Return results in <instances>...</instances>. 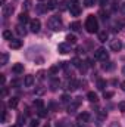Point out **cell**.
<instances>
[{"instance_id": "cell-1", "label": "cell", "mask_w": 125, "mask_h": 127, "mask_svg": "<svg viewBox=\"0 0 125 127\" xmlns=\"http://www.w3.org/2000/svg\"><path fill=\"white\" fill-rule=\"evenodd\" d=\"M84 27H85V30L87 32H97L99 30V22H97V18L94 16V15H88L87 16V19H85V24H84Z\"/></svg>"}, {"instance_id": "cell-2", "label": "cell", "mask_w": 125, "mask_h": 127, "mask_svg": "<svg viewBox=\"0 0 125 127\" xmlns=\"http://www.w3.org/2000/svg\"><path fill=\"white\" fill-rule=\"evenodd\" d=\"M49 27L53 30V31H59V30H62V19L59 18V16H52L50 19H49Z\"/></svg>"}, {"instance_id": "cell-3", "label": "cell", "mask_w": 125, "mask_h": 127, "mask_svg": "<svg viewBox=\"0 0 125 127\" xmlns=\"http://www.w3.org/2000/svg\"><path fill=\"white\" fill-rule=\"evenodd\" d=\"M94 58H96V59H99V61H107V58H109V53L106 52V49H103V47H99V49L94 52Z\"/></svg>"}, {"instance_id": "cell-4", "label": "cell", "mask_w": 125, "mask_h": 127, "mask_svg": "<svg viewBox=\"0 0 125 127\" xmlns=\"http://www.w3.org/2000/svg\"><path fill=\"white\" fill-rule=\"evenodd\" d=\"M78 86H80V83H78L77 80H74V78H72V80H69V81L66 83V87H65V89H66L68 92H74V90H77V89H78Z\"/></svg>"}, {"instance_id": "cell-5", "label": "cell", "mask_w": 125, "mask_h": 127, "mask_svg": "<svg viewBox=\"0 0 125 127\" xmlns=\"http://www.w3.org/2000/svg\"><path fill=\"white\" fill-rule=\"evenodd\" d=\"M58 50H59V53L66 55V53L71 52V44H69V43H61V44L58 46Z\"/></svg>"}, {"instance_id": "cell-6", "label": "cell", "mask_w": 125, "mask_h": 127, "mask_svg": "<svg viewBox=\"0 0 125 127\" xmlns=\"http://www.w3.org/2000/svg\"><path fill=\"white\" fill-rule=\"evenodd\" d=\"M30 28H31L32 32H38L40 31V28H41V22H40V19H32L31 22H30Z\"/></svg>"}, {"instance_id": "cell-7", "label": "cell", "mask_w": 125, "mask_h": 127, "mask_svg": "<svg viewBox=\"0 0 125 127\" xmlns=\"http://www.w3.org/2000/svg\"><path fill=\"white\" fill-rule=\"evenodd\" d=\"M13 10H15V7L12 4H3V16L4 18H9L13 13Z\"/></svg>"}, {"instance_id": "cell-8", "label": "cell", "mask_w": 125, "mask_h": 127, "mask_svg": "<svg viewBox=\"0 0 125 127\" xmlns=\"http://www.w3.org/2000/svg\"><path fill=\"white\" fill-rule=\"evenodd\" d=\"M80 99H81V97H77V100H74V102H71V103L68 105V112H69V114H71V112H75V111L78 109L80 102H81Z\"/></svg>"}, {"instance_id": "cell-9", "label": "cell", "mask_w": 125, "mask_h": 127, "mask_svg": "<svg viewBox=\"0 0 125 127\" xmlns=\"http://www.w3.org/2000/svg\"><path fill=\"white\" fill-rule=\"evenodd\" d=\"M69 12H71V15L72 16H80V13H81V7L78 6V4H71L69 6Z\"/></svg>"}, {"instance_id": "cell-10", "label": "cell", "mask_w": 125, "mask_h": 127, "mask_svg": "<svg viewBox=\"0 0 125 127\" xmlns=\"http://www.w3.org/2000/svg\"><path fill=\"white\" fill-rule=\"evenodd\" d=\"M110 49H112L113 52H119V50L122 49V43H121V40H112V43H110Z\"/></svg>"}, {"instance_id": "cell-11", "label": "cell", "mask_w": 125, "mask_h": 127, "mask_svg": "<svg viewBox=\"0 0 125 127\" xmlns=\"http://www.w3.org/2000/svg\"><path fill=\"white\" fill-rule=\"evenodd\" d=\"M88 120H90V114L88 112H81L77 117V123H87Z\"/></svg>"}, {"instance_id": "cell-12", "label": "cell", "mask_w": 125, "mask_h": 127, "mask_svg": "<svg viewBox=\"0 0 125 127\" xmlns=\"http://www.w3.org/2000/svg\"><path fill=\"white\" fill-rule=\"evenodd\" d=\"M9 46H10V49H21V47H22V40L13 38V40H10Z\"/></svg>"}, {"instance_id": "cell-13", "label": "cell", "mask_w": 125, "mask_h": 127, "mask_svg": "<svg viewBox=\"0 0 125 127\" xmlns=\"http://www.w3.org/2000/svg\"><path fill=\"white\" fill-rule=\"evenodd\" d=\"M12 71H13L15 74H22V72H24V64H15V65L12 66Z\"/></svg>"}, {"instance_id": "cell-14", "label": "cell", "mask_w": 125, "mask_h": 127, "mask_svg": "<svg viewBox=\"0 0 125 127\" xmlns=\"http://www.w3.org/2000/svg\"><path fill=\"white\" fill-rule=\"evenodd\" d=\"M32 84H34V75H25V78H24V86H25V87H31Z\"/></svg>"}, {"instance_id": "cell-15", "label": "cell", "mask_w": 125, "mask_h": 127, "mask_svg": "<svg viewBox=\"0 0 125 127\" xmlns=\"http://www.w3.org/2000/svg\"><path fill=\"white\" fill-rule=\"evenodd\" d=\"M18 19H19V22L21 24H27V22H31L30 21V16L25 13V12H22V13H19V16H18Z\"/></svg>"}, {"instance_id": "cell-16", "label": "cell", "mask_w": 125, "mask_h": 127, "mask_svg": "<svg viewBox=\"0 0 125 127\" xmlns=\"http://www.w3.org/2000/svg\"><path fill=\"white\" fill-rule=\"evenodd\" d=\"M107 37H109V34H107V31H99V41L104 43V41L107 40Z\"/></svg>"}, {"instance_id": "cell-17", "label": "cell", "mask_w": 125, "mask_h": 127, "mask_svg": "<svg viewBox=\"0 0 125 127\" xmlns=\"http://www.w3.org/2000/svg\"><path fill=\"white\" fill-rule=\"evenodd\" d=\"M46 6H47L49 10H53V9L58 7V3H56V0H49V1L46 3Z\"/></svg>"}, {"instance_id": "cell-18", "label": "cell", "mask_w": 125, "mask_h": 127, "mask_svg": "<svg viewBox=\"0 0 125 127\" xmlns=\"http://www.w3.org/2000/svg\"><path fill=\"white\" fill-rule=\"evenodd\" d=\"M87 99H88L90 102H94V103L99 100V97H97V95H96L94 92H88V93H87Z\"/></svg>"}, {"instance_id": "cell-19", "label": "cell", "mask_w": 125, "mask_h": 127, "mask_svg": "<svg viewBox=\"0 0 125 127\" xmlns=\"http://www.w3.org/2000/svg\"><path fill=\"white\" fill-rule=\"evenodd\" d=\"M15 31H16V34H18V35H21V37H24V35L27 34V30H25V28H24L22 25H18Z\"/></svg>"}, {"instance_id": "cell-20", "label": "cell", "mask_w": 125, "mask_h": 127, "mask_svg": "<svg viewBox=\"0 0 125 127\" xmlns=\"http://www.w3.org/2000/svg\"><path fill=\"white\" fill-rule=\"evenodd\" d=\"M66 41H68L69 44H75V43H77V37H75L74 34H68V35H66Z\"/></svg>"}, {"instance_id": "cell-21", "label": "cell", "mask_w": 125, "mask_h": 127, "mask_svg": "<svg viewBox=\"0 0 125 127\" xmlns=\"http://www.w3.org/2000/svg\"><path fill=\"white\" fill-rule=\"evenodd\" d=\"M7 105H9V108H16L18 106V97H10Z\"/></svg>"}, {"instance_id": "cell-22", "label": "cell", "mask_w": 125, "mask_h": 127, "mask_svg": "<svg viewBox=\"0 0 125 127\" xmlns=\"http://www.w3.org/2000/svg\"><path fill=\"white\" fill-rule=\"evenodd\" d=\"M3 38H6V40H13V34H12V31L4 30V31H3Z\"/></svg>"}, {"instance_id": "cell-23", "label": "cell", "mask_w": 125, "mask_h": 127, "mask_svg": "<svg viewBox=\"0 0 125 127\" xmlns=\"http://www.w3.org/2000/svg\"><path fill=\"white\" fill-rule=\"evenodd\" d=\"M80 27H81V24H80L78 21H75V22L71 24V30H72V31H80Z\"/></svg>"}, {"instance_id": "cell-24", "label": "cell", "mask_w": 125, "mask_h": 127, "mask_svg": "<svg viewBox=\"0 0 125 127\" xmlns=\"http://www.w3.org/2000/svg\"><path fill=\"white\" fill-rule=\"evenodd\" d=\"M106 87V81L104 80H97V89L99 90H104Z\"/></svg>"}, {"instance_id": "cell-25", "label": "cell", "mask_w": 125, "mask_h": 127, "mask_svg": "<svg viewBox=\"0 0 125 127\" xmlns=\"http://www.w3.org/2000/svg\"><path fill=\"white\" fill-rule=\"evenodd\" d=\"M22 7H24L25 10H30V9L32 7V1H31V0H25V1H24V4H22Z\"/></svg>"}, {"instance_id": "cell-26", "label": "cell", "mask_w": 125, "mask_h": 127, "mask_svg": "<svg viewBox=\"0 0 125 127\" xmlns=\"http://www.w3.org/2000/svg\"><path fill=\"white\" fill-rule=\"evenodd\" d=\"M104 62H106V61H104ZM102 68H103L104 71H109V69H112V68H113V64H112V62H106V64H103V65H102Z\"/></svg>"}, {"instance_id": "cell-27", "label": "cell", "mask_w": 125, "mask_h": 127, "mask_svg": "<svg viewBox=\"0 0 125 127\" xmlns=\"http://www.w3.org/2000/svg\"><path fill=\"white\" fill-rule=\"evenodd\" d=\"M7 59H9V55L7 53H1V61H0V64L1 65H6L7 64Z\"/></svg>"}, {"instance_id": "cell-28", "label": "cell", "mask_w": 125, "mask_h": 127, "mask_svg": "<svg viewBox=\"0 0 125 127\" xmlns=\"http://www.w3.org/2000/svg\"><path fill=\"white\" fill-rule=\"evenodd\" d=\"M34 105L40 109V108H43V106H44V102H43L41 99H35V100H34Z\"/></svg>"}, {"instance_id": "cell-29", "label": "cell", "mask_w": 125, "mask_h": 127, "mask_svg": "<svg viewBox=\"0 0 125 127\" xmlns=\"http://www.w3.org/2000/svg\"><path fill=\"white\" fill-rule=\"evenodd\" d=\"M94 3H96V0H84L85 7H91V6H94Z\"/></svg>"}, {"instance_id": "cell-30", "label": "cell", "mask_w": 125, "mask_h": 127, "mask_svg": "<svg viewBox=\"0 0 125 127\" xmlns=\"http://www.w3.org/2000/svg\"><path fill=\"white\" fill-rule=\"evenodd\" d=\"M38 117H41V118H43V117H47V111H46L44 108H40V109H38Z\"/></svg>"}, {"instance_id": "cell-31", "label": "cell", "mask_w": 125, "mask_h": 127, "mask_svg": "<svg viewBox=\"0 0 125 127\" xmlns=\"http://www.w3.org/2000/svg\"><path fill=\"white\" fill-rule=\"evenodd\" d=\"M81 61H80V59H78V58H74V59H72V65H74V66H77V68H80V66H81Z\"/></svg>"}, {"instance_id": "cell-32", "label": "cell", "mask_w": 125, "mask_h": 127, "mask_svg": "<svg viewBox=\"0 0 125 127\" xmlns=\"http://www.w3.org/2000/svg\"><path fill=\"white\" fill-rule=\"evenodd\" d=\"M62 102H63V103H71L72 100H71V97H69L68 95H63L62 96Z\"/></svg>"}, {"instance_id": "cell-33", "label": "cell", "mask_w": 125, "mask_h": 127, "mask_svg": "<svg viewBox=\"0 0 125 127\" xmlns=\"http://www.w3.org/2000/svg\"><path fill=\"white\" fill-rule=\"evenodd\" d=\"M118 108H119V111H121V112H125V100H121V102H119Z\"/></svg>"}, {"instance_id": "cell-34", "label": "cell", "mask_w": 125, "mask_h": 127, "mask_svg": "<svg viewBox=\"0 0 125 127\" xmlns=\"http://www.w3.org/2000/svg\"><path fill=\"white\" fill-rule=\"evenodd\" d=\"M59 9H61V10H66V9H68V1H62V3L59 4Z\"/></svg>"}, {"instance_id": "cell-35", "label": "cell", "mask_w": 125, "mask_h": 127, "mask_svg": "<svg viewBox=\"0 0 125 127\" xmlns=\"http://www.w3.org/2000/svg\"><path fill=\"white\" fill-rule=\"evenodd\" d=\"M28 127H38V120H31Z\"/></svg>"}, {"instance_id": "cell-36", "label": "cell", "mask_w": 125, "mask_h": 127, "mask_svg": "<svg viewBox=\"0 0 125 127\" xmlns=\"http://www.w3.org/2000/svg\"><path fill=\"white\" fill-rule=\"evenodd\" d=\"M19 84H21L19 80H12V81H10V86H12V87H18Z\"/></svg>"}, {"instance_id": "cell-37", "label": "cell", "mask_w": 125, "mask_h": 127, "mask_svg": "<svg viewBox=\"0 0 125 127\" xmlns=\"http://www.w3.org/2000/svg\"><path fill=\"white\" fill-rule=\"evenodd\" d=\"M104 99H109V97H112L113 96V92H104Z\"/></svg>"}, {"instance_id": "cell-38", "label": "cell", "mask_w": 125, "mask_h": 127, "mask_svg": "<svg viewBox=\"0 0 125 127\" xmlns=\"http://www.w3.org/2000/svg\"><path fill=\"white\" fill-rule=\"evenodd\" d=\"M58 84H59V81H58V80H56V81H53V83H52V90H56V89H58Z\"/></svg>"}, {"instance_id": "cell-39", "label": "cell", "mask_w": 125, "mask_h": 127, "mask_svg": "<svg viewBox=\"0 0 125 127\" xmlns=\"http://www.w3.org/2000/svg\"><path fill=\"white\" fill-rule=\"evenodd\" d=\"M109 127H121V124H119L118 121H113V123H110V124H109Z\"/></svg>"}, {"instance_id": "cell-40", "label": "cell", "mask_w": 125, "mask_h": 127, "mask_svg": "<svg viewBox=\"0 0 125 127\" xmlns=\"http://www.w3.org/2000/svg\"><path fill=\"white\" fill-rule=\"evenodd\" d=\"M38 78H40V80L44 78V71H40V72H38Z\"/></svg>"}, {"instance_id": "cell-41", "label": "cell", "mask_w": 125, "mask_h": 127, "mask_svg": "<svg viewBox=\"0 0 125 127\" xmlns=\"http://www.w3.org/2000/svg\"><path fill=\"white\" fill-rule=\"evenodd\" d=\"M75 127H87V124H85V123H77Z\"/></svg>"}, {"instance_id": "cell-42", "label": "cell", "mask_w": 125, "mask_h": 127, "mask_svg": "<svg viewBox=\"0 0 125 127\" xmlns=\"http://www.w3.org/2000/svg\"><path fill=\"white\" fill-rule=\"evenodd\" d=\"M1 95H3V96H6V95H7V89H6L4 86H3V92H1Z\"/></svg>"}, {"instance_id": "cell-43", "label": "cell", "mask_w": 125, "mask_h": 127, "mask_svg": "<svg viewBox=\"0 0 125 127\" xmlns=\"http://www.w3.org/2000/svg\"><path fill=\"white\" fill-rule=\"evenodd\" d=\"M121 12L125 15V3H122V4H121Z\"/></svg>"}, {"instance_id": "cell-44", "label": "cell", "mask_w": 125, "mask_h": 127, "mask_svg": "<svg viewBox=\"0 0 125 127\" xmlns=\"http://www.w3.org/2000/svg\"><path fill=\"white\" fill-rule=\"evenodd\" d=\"M0 81H1V86H4V81H6V80H4V75L0 77Z\"/></svg>"}, {"instance_id": "cell-45", "label": "cell", "mask_w": 125, "mask_h": 127, "mask_svg": "<svg viewBox=\"0 0 125 127\" xmlns=\"http://www.w3.org/2000/svg\"><path fill=\"white\" fill-rule=\"evenodd\" d=\"M121 89L125 92V81H122V83H121Z\"/></svg>"}, {"instance_id": "cell-46", "label": "cell", "mask_w": 125, "mask_h": 127, "mask_svg": "<svg viewBox=\"0 0 125 127\" xmlns=\"http://www.w3.org/2000/svg\"><path fill=\"white\" fill-rule=\"evenodd\" d=\"M44 127H50V126H49V124H47V126H44Z\"/></svg>"}, {"instance_id": "cell-47", "label": "cell", "mask_w": 125, "mask_h": 127, "mask_svg": "<svg viewBox=\"0 0 125 127\" xmlns=\"http://www.w3.org/2000/svg\"><path fill=\"white\" fill-rule=\"evenodd\" d=\"M12 127H19V126H12Z\"/></svg>"}, {"instance_id": "cell-48", "label": "cell", "mask_w": 125, "mask_h": 127, "mask_svg": "<svg viewBox=\"0 0 125 127\" xmlns=\"http://www.w3.org/2000/svg\"><path fill=\"white\" fill-rule=\"evenodd\" d=\"M40 1H43V0H40Z\"/></svg>"}]
</instances>
